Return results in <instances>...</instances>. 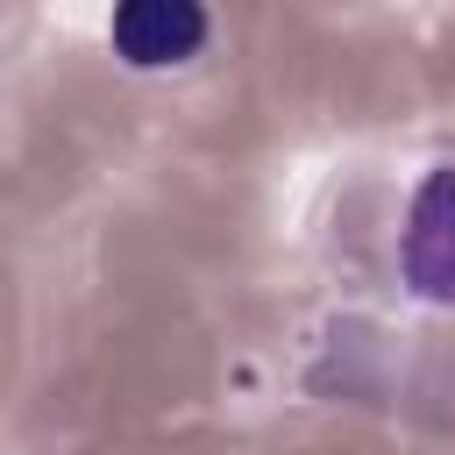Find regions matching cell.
Returning a JSON list of instances; mask_svg holds the SVG:
<instances>
[{"label":"cell","mask_w":455,"mask_h":455,"mask_svg":"<svg viewBox=\"0 0 455 455\" xmlns=\"http://www.w3.org/2000/svg\"><path fill=\"white\" fill-rule=\"evenodd\" d=\"M405 277L419 299H455V171H434L405 220Z\"/></svg>","instance_id":"6da1fadb"},{"label":"cell","mask_w":455,"mask_h":455,"mask_svg":"<svg viewBox=\"0 0 455 455\" xmlns=\"http://www.w3.org/2000/svg\"><path fill=\"white\" fill-rule=\"evenodd\" d=\"M114 50L135 64V71H164V64H185V57H199V43H206V14L192 7V0H128L121 14H114Z\"/></svg>","instance_id":"7a4b0ae2"}]
</instances>
